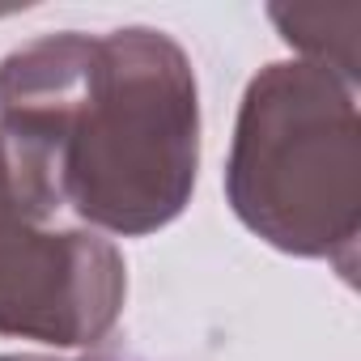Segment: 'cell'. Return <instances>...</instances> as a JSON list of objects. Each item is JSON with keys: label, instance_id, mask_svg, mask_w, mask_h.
I'll return each mask as SVG.
<instances>
[{"label": "cell", "instance_id": "obj_1", "mask_svg": "<svg viewBox=\"0 0 361 361\" xmlns=\"http://www.w3.org/2000/svg\"><path fill=\"white\" fill-rule=\"evenodd\" d=\"M0 161L43 217L140 238L188 209L200 94L188 51L149 26L43 35L0 60Z\"/></svg>", "mask_w": 361, "mask_h": 361}, {"label": "cell", "instance_id": "obj_4", "mask_svg": "<svg viewBox=\"0 0 361 361\" xmlns=\"http://www.w3.org/2000/svg\"><path fill=\"white\" fill-rule=\"evenodd\" d=\"M268 18L276 22L281 39L289 47L302 51V60L336 73L340 81H348L357 90L361 77V60H357V35H361V9L344 5V9H285L272 5Z\"/></svg>", "mask_w": 361, "mask_h": 361}, {"label": "cell", "instance_id": "obj_3", "mask_svg": "<svg viewBox=\"0 0 361 361\" xmlns=\"http://www.w3.org/2000/svg\"><path fill=\"white\" fill-rule=\"evenodd\" d=\"M123 293L128 268L115 243L35 213L0 161V336L90 348L115 327Z\"/></svg>", "mask_w": 361, "mask_h": 361}, {"label": "cell", "instance_id": "obj_2", "mask_svg": "<svg viewBox=\"0 0 361 361\" xmlns=\"http://www.w3.org/2000/svg\"><path fill=\"white\" fill-rule=\"evenodd\" d=\"M226 196L268 247L353 276L361 234L357 90L310 60L259 68L243 94Z\"/></svg>", "mask_w": 361, "mask_h": 361}, {"label": "cell", "instance_id": "obj_5", "mask_svg": "<svg viewBox=\"0 0 361 361\" xmlns=\"http://www.w3.org/2000/svg\"><path fill=\"white\" fill-rule=\"evenodd\" d=\"M0 361H68V357H47V353H5Z\"/></svg>", "mask_w": 361, "mask_h": 361}]
</instances>
